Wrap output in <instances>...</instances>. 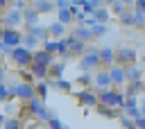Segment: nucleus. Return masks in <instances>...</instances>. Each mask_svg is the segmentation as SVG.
I'll return each mask as SVG.
<instances>
[{
	"label": "nucleus",
	"mask_w": 145,
	"mask_h": 129,
	"mask_svg": "<svg viewBox=\"0 0 145 129\" xmlns=\"http://www.w3.org/2000/svg\"><path fill=\"white\" fill-rule=\"evenodd\" d=\"M29 72L34 75V79H36V81H48V79H50V68H48V66L32 63V66H29Z\"/></svg>",
	"instance_id": "nucleus-15"
},
{
	"label": "nucleus",
	"mask_w": 145,
	"mask_h": 129,
	"mask_svg": "<svg viewBox=\"0 0 145 129\" xmlns=\"http://www.w3.org/2000/svg\"><path fill=\"white\" fill-rule=\"evenodd\" d=\"M2 36H5V25L0 23V41H2Z\"/></svg>",
	"instance_id": "nucleus-50"
},
{
	"label": "nucleus",
	"mask_w": 145,
	"mask_h": 129,
	"mask_svg": "<svg viewBox=\"0 0 145 129\" xmlns=\"http://www.w3.org/2000/svg\"><path fill=\"white\" fill-rule=\"evenodd\" d=\"M79 68H82V72H88V70H97V68H102V61H100V48L88 45L86 54L79 59Z\"/></svg>",
	"instance_id": "nucleus-3"
},
{
	"label": "nucleus",
	"mask_w": 145,
	"mask_h": 129,
	"mask_svg": "<svg viewBox=\"0 0 145 129\" xmlns=\"http://www.w3.org/2000/svg\"><path fill=\"white\" fill-rule=\"evenodd\" d=\"M25 106H27V111H29V115H32L34 120H41V122H50L52 113L48 111V106H45V102H43V100L34 97V100H29Z\"/></svg>",
	"instance_id": "nucleus-4"
},
{
	"label": "nucleus",
	"mask_w": 145,
	"mask_h": 129,
	"mask_svg": "<svg viewBox=\"0 0 145 129\" xmlns=\"http://www.w3.org/2000/svg\"><path fill=\"white\" fill-rule=\"evenodd\" d=\"M20 77H23L20 81H27V84H34V81H36V79H34V75H32L29 70H20Z\"/></svg>",
	"instance_id": "nucleus-41"
},
{
	"label": "nucleus",
	"mask_w": 145,
	"mask_h": 129,
	"mask_svg": "<svg viewBox=\"0 0 145 129\" xmlns=\"http://www.w3.org/2000/svg\"><path fill=\"white\" fill-rule=\"evenodd\" d=\"M97 97H100V104L102 106H109V109H116V111H120V109H125V93H120V91H116V88H109V91H97Z\"/></svg>",
	"instance_id": "nucleus-2"
},
{
	"label": "nucleus",
	"mask_w": 145,
	"mask_h": 129,
	"mask_svg": "<svg viewBox=\"0 0 145 129\" xmlns=\"http://www.w3.org/2000/svg\"><path fill=\"white\" fill-rule=\"evenodd\" d=\"M2 18H5V11H2V9H0V23H2Z\"/></svg>",
	"instance_id": "nucleus-52"
},
{
	"label": "nucleus",
	"mask_w": 145,
	"mask_h": 129,
	"mask_svg": "<svg viewBox=\"0 0 145 129\" xmlns=\"http://www.w3.org/2000/svg\"><path fill=\"white\" fill-rule=\"evenodd\" d=\"M118 122H120V127H122V129H138V127H136V120L127 118L125 113H122V115L118 118Z\"/></svg>",
	"instance_id": "nucleus-34"
},
{
	"label": "nucleus",
	"mask_w": 145,
	"mask_h": 129,
	"mask_svg": "<svg viewBox=\"0 0 145 129\" xmlns=\"http://www.w3.org/2000/svg\"><path fill=\"white\" fill-rule=\"evenodd\" d=\"M11 61H14L18 68H29V66L34 63V52L27 50L25 45L14 48V50H11Z\"/></svg>",
	"instance_id": "nucleus-5"
},
{
	"label": "nucleus",
	"mask_w": 145,
	"mask_h": 129,
	"mask_svg": "<svg viewBox=\"0 0 145 129\" xmlns=\"http://www.w3.org/2000/svg\"><path fill=\"white\" fill-rule=\"evenodd\" d=\"M77 102L82 104V106H86V109H97L100 106V97H97V91H93V88H82V91H77Z\"/></svg>",
	"instance_id": "nucleus-6"
},
{
	"label": "nucleus",
	"mask_w": 145,
	"mask_h": 129,
	"mask_svg": "<svg viewBox=\"0 0 145 129\" xmlns=\"http://www.w3.org/2000/svg\"><path fill=\"white\" fill-rule=\"evenodd\" d=\"M2 129H23V120L20 118H7Z\"/></svg>",
	"instance_id": "nucleus-36"
},
{
	"label": "nucleus",
	"mask_w": 145,
	"mask_h": 129,
	"mask_svg": "<svg viewBox=\"0 0 145 129\" xmlns=\"http://www.w3.org/2000/svg\"><path fill=\"white\" fill-rule=\"evenodd\" d=\"M143 59H145V57H143Z\"/></svg>",
	"instance_id": "nucleus-53"
},
{
	"label": "nucleus",
	"mask_w": 145,
	"mask_h": 129,
	"mask_svg": "<svg viewBox=\"0 0 145 129\" xmlns=\"http://www.w3.org/2000/svg\"><path fill=\"white\" fill-rule=\"evenodd\" d=\"M104 5L102 2H97V0H82V11L86 14V16H93L95 11H100Z\"/></svg>",
	"instance_id": "nucleus-21"
},
{
	"label": "nucleus",
	"mask_w": 145,
	"mask_h": 129,
	"mask_svg": "<svg viewBox=\"0 0 145 129\" xmlns=\"http://www.w3.org/2000/svg\"><path fill=\"white\" fill-rule=\"evenodd\" d=\"M29 129H48V127H39V124H32Z\"/></svg>",
	"instance_id": "nucleus-51"
},
{
	"label": "nucleus",
	"mask_w": 145,
	"mask_h": 129,
	"mask_svg": "<svg viewBox=\"0 0 145 129\" xmlns=\"http://www.w3.org/2000/svg\"><path fill=\"white\" fill-rule=\"evenodd\" d=\"M136 59H138V54H136V50H131V48H120V50H116V63L122 66V68L136 66Z\"/></svg>",
	"instance_id": "nucleus-7"
},
{
	"label": "nucleus",
	"mask_w": 145,
	"mask_h": 129,
	"mask_svg": "<svg viewBox=\"0 0 145 129\" xmlns=\"http://www.w3.org/2000/svg\"><path fill=\"white\" fill-rule=\"evenodd\" d=\"M143 95H145V93H143Z\"/></svg>",
	"instance_id": "nucleus-54"
},
{
	"label": "nucleus",
	"mask_w": 145,
	"mask_h": 129,
	"mask_svg": "<svg viewBox=\"0 0 145 129\" xmlns=\"http://www.w3.org/2000/svg\"><path fill=\"white\" fill-rule=\"evenodd\" d=\"M41 41L34 36V34H29V32H25V41H23V45L27 48V50H32V52H36V45H39Z\"/></svg>",
	"instance_id": "nucleus-29"
},
{
	"label": "nucleus",
	"mask_w": 145,
	"mask_h": 129,
	"mask_svg": "<svg viewBox=\"0 0 145 129\" xmlns=\"http://www.w3.org/2000/svg\"><path fill=\"white\" fill-rule=\"evenodd\" d=\"M23 41H25V34L20 32V29H5V36H2V43L7 45V48H20L23 45Z\"/></svg>",
	"instance_id": "nucleus-9"
},
{
	"label": "nucleus",
	"mask_w": 145,
	"mask_h": 129,
	"mask_svg": "<svg viewBox=\"0 0 145 129\" xmlns=\"http://www.w3.org/2000/svg\"><path fill=\"white\" fill-rule=\"evenodd\" d=\"M14 109H16V102H14V100L5 102V115H7V118H9V113H14Z\"/></svg>",
	"instance_id": "nucleus-43"
},
{
	"label": "nucleus",
	"mask_w": 145,
	"mask_h": 129,
	"mask_svg": "<svg viewBox=\"0 0 145 129\" xmlns=\"http://www.w3.org/2000/svg\"><path fill=\"white\" fill-rule=\"evenodd\" d=\"M134 7H136V11L145 14V0H136V2H134Z\"/></svg>",
	"instance_id": "nucleus-44"
},
{
	"label": "nucleus",
	"mask_w": 145,
	"mask_h": 129,
	"mask_svg": "<svg viewBox=\"0 0 145 129\" xmlns=\"http://www.w3.org/2000/svg\"><path fill=\"white\" fill-rule=\"evenodd\" d=\"M0 54H9V57H11V48H7L2 41H0Z\"/></svg>",
	"instance_id": "nucleus-45"
},
{
	"label": "nucleus",
	"mask_w": 145,
	"mask_h": 129,
	"mask_svg": "<svg viewBox=\"0 0 145 129\" xmlns=\"http://www.w3.org/2000/svg\"><path fill=\"white\" fill-rule=\"evenodd\" d=\"M93 18H95L100 25H106V23H109V18H111V14H109V9H106V7H102L100 11H95V14H93Z\"/></svg>",
	"instance_id": "nucleus-30"
},
{
	"label": "nucleus",
	"mask_w": 145,
	"mask_h": 129,
	"mask_svg": "<svg viewBox=\"0 0 145 129\" xmlns=\"http://www.w3.org/2000/svg\"><path fill=\"white\" fill-rule=\"evenodd\" d=\"M54 7H57L59 11H63V9H70V0H57V2H54Z\"/></svg>",
	"instance_id": "nucleus-42"
},
{
	"label": "nucleus",
	"mask_w": 145,
	"mask_h": 129,
	"mask_svg": "<svg viewBox=\"0 0 145 129\" xmlns=\"http://www.w3.org/2000/svg\"><path fill=\"white\" fill-rule=\"evenodd\" d=\"M125 7H127L125 2H111V9H113L118 16H122V14H125Z\"/></svg>",
	"instance_id": "nucleus-40"
},
{
	"label": "nucleus",
	"mask_w": 145,
	"mask_h": 129,
	"mask_svg": "<svg viewBox=\"0 0 145 129\" xmlns=\"http://www.w3.org/2000/svg\"><path fill=\"white\" fill-rule=\"evenodd\" d=\"M9 100H11V95H9V86L2 81V84H0V102H9Z\"/></svg>",
	"instance_id": "nucleus-38"
},
{
	"label": "nucleus",
	"mask_w": 145,
	"mask_h": 129,
	"mask_svg": "<svg viewBox=\"0 0 145 129\" xmlns=\"http://www.w3.org/2000/svg\"><path fill=\"white\" fill-rule=\"evenodd\" d=\"M100 61L104 66V70H109L111 66H116V50L113 48H100Z\"/></svg>",
	"instance_id": "nucleus-13"
},
{
	"label": "nucleus",
	"mask_w": 145,
	"mask_h": 129,
	"mask_svg": "<svg viewBox=\"0 0 145 129\" xmlns=\"http://www.w3.org/2000/svg\"><path fill=\"white\" fill-rule=\"evenodd\" d=\"M125 115L131 118V120H138L140 118V104L136 97H127L125 100Z\"/></svg>",
	"instance_id": "nucleus-12"
},
{
	"label": "nucleus",
	"mask_w": 145,
	"mask_h": 129,
	"mask_svg": "<svg viewBox=\"0 0 145 129\" xmlns=\"http://www.w3.org/2000/svg\"><path fill=\"white\" fill-rule=\"evenodd\" d=\"M43 50H45V52H50V54H57V52H59V41H54V38L43 41Z\"/></svg>",
	"instance_id": "nucleus-31"
},
{
	"label": "nucleus",
	"mask_w": 145,
	"mask_h": 129,
	"mask_svg": "<svg viewBox=\"0 0 145 129\" xmlns=\"http://www.w3.org/2000/svg\"><path fill=\"white\" fill-rule=\"evenodd\" d=\"M34 63H41V66L52 68V66L57 63V59H54V54H50V52H45V50L41 48V50H36V52H34Z\"/></svg>",
	"instance_id": "nucleus-14"
},
{
	"label": "nucleus",
	"mask_w": 145,
	"mask_h": 129,
	"mask_svg": "<svg viewBox=\"0 0 145 129\" xmlns=\"http://www.w3.org/2000/svg\"><path fill=\"white\" fill-rule=\"evenodd\" d=\"M48 27H50V34H52V38H59V41H61V38H66V36H63V34H66V25H61L59 20H52Z\"/></svg>",
	"instance_id": "nucleus-22"
},
{
	"label": "nucleus",
	"mask_w": 145,
	"mask_h": 129,
	"mask_svg": "<svg viewBox=\"0 0 145 129\" xmlns=\"http://www.w3.org/2000/svg\"><path fill=\"white\" fill-rule=\"evenodd\" d=\"M140 115L145 118V97H143V102H140Z\"/></svg>",
	"instance_id": "nucleus-49"
},
{
	"label": "nucleus",
	"mask_w": 145,
	"mask_h": 129,
	"mask_svg": "<svg viewBox=\"0 0 145 129\" xmlns=\"http://www.w3.org/2000/svg\"><path fill=\"white\" fill-rule=\"evenodd\" d=\"M125 79H127V84H134V81H143L145 77H143V70L140 68L129 66V68H125Z\"/></svg>",
	"instance_id": "nucleus-19"
},
{
	"label": "nucleus",
	"mask_w": 145,
	"mask_h": 129,
	"mask_svg": "<svg viewBox=\"0 0 145 129\" xmlns=\"http://www.w3.org/2000/svg\"><path fill=\"white\" fill-rule=\"evenodd\" d=\"M57 20H59L61 25H70V23H75V14H72L70 9H63V11L57 14Z\"/></svg>",
	"instance_id": "nucleus-27"
},
{
	"label": "nucleus",
	"mask_w": 145,
	"mask_h": 129,
	"mask_svg": "<svg viewBox=\"0 0 145 129\" xmlns=\"http://www.w3.org/2000/svg\"><path fill=\"white\" fill-rule=\"evenodd\" d=\"M136 127H138V129H145V118H143V115L136 120Z\"/></svg>",
	"instance_id": "nucleus-46"
},
{
	"label": "nucleus",
	"mask_w": 145,
	"mask_h": 129,
	"mask_svg": "<svg viewBox=\"0 0 145 129\" xmlns=\"http://www.w3.org/2000/svg\"><path fill=\"white\" fill-rule=\"evenodd\" d=\"M48 84H50V88H57V91H63V93L72 91V81H68V79H59V81L48 79Z\"/></svg>",
	"instance_id": "nucleus-25"
},
{
	"label": "nucleus",
	"mask_w": 145,
	"mask_h": 129,
	"mask_svg": "<svg viewBox=\"0 0 145 129\" xmlns=\"http://www.w3.org/2000/svg\"><path fill=\"white\" fill-rule=\"evenodd\" d=\"M66 43H68L70 57H79V59H82V57L86 54V50H88V45H86V43H82L79 38H75L72 34H68V36H66Z\"/></svg>",
	"instance_id": "nucleus-10"
},
{
	"label": "nucleus",
	"mask_w": 145,
	"mask_h": 129,
	"mask_svg": "<svg viewBox=\"0 0 145 129\" xmlns=\"http://www.w3.org/2000/svg\"><path fill=\"white\" fill-rule=\"evenodd\" d=\"M77 84H82V86H91V84H95V77H91V72H82L79 77H77Z\"/></svg>",
	"instance_id": "nucleus-35"
},
{
	"label": "nucleus",
	"mask_w": 145,
	"mask_h": 129,
	"mask_svg": "<svg viewBox=\"0 0 145 129\" xmlns=\"http://www.w3.org/2000/svg\"><path fill=\"white\" fill-rule=\"evenodd\" d=\"M72 36H75V38H79V41H82V43H86V45L95 38V36H93V32H91L86 25H77V27L72 29Z\"/></svg>",
	"instance_id": "nucleus-17"
},
{
	"label": "nucleus",
	"mask_w": 145,
	"mask_h": 129,
	"mask_svg": "<svg viewBox=\"0 0 145 129\" xmlns=\"http://www.w3.org/2000/svg\"><path fill=\"white\" fill-rule=\"evenodd\" d=\"M2 81H5V66L0 63V84H2Z\"/></svg>",
	"instance_id": "nucleus-48"
},
{
	"label": "nucleus",
	"mask_w": 145,
	"mask_h": 129,
	"mask_svg": "<svg viewBox=\"0 0 145 129\" xmlns=\"http://www.w3.org/2000/svg\"><path fill=\"white\" fill-rule=\"evenodd\" d=\"M9 95L11 100H20V102H29L36 97V84H27V81H16L9 86Z\"/></svg>",
	"instance_id": "nucleus-1"
},
{
	"label": "nucleus",
	"mask_w": 145,
	"mask_h": 129,
	"mask_svg": "<svg viewBox=\"0 0 145 129\" xmlns=\"http://www.w3.org/2000/svg\"><path fill=\"white\" fill-rule=\"evenodd\" d=\"M91 32H93V36H104V34L109 32V25H100V23H97Z\"/></svg>",
	"instance_id": "nucleus-39"
},
{
	"label": "nucleus",
	"mask_w": 145,
	"mask_h": 129,
	"mask_svg": "<svg viewBox=\"0 0 145 129\" xmlns=\"http://www.w3.org/2000/svg\"><path fill=\"white\" fill-rule=\"evenodd\" d=\"M140 93H145V81H134L125 86V97H136Z\"/></svg>",
	"instance_id": "nucleus-20"
},
{
	"label": "nucleus",
	"mask_w": 145,
	"mask_h": 129,
	"mask_svg": "<svg viewBox=\"0 0 145 129\" xmlns=\"http://www.w3.org/2000/svg\"><path fill=\"white\" fill-rule=\"evenodd\" d=\"M120 23H122L125 27H136V20H134V11H125V14L120 16Z\"/></svg>",
	"instance_id": "nucleus-33"
},
{
	"label": "nucleus",
	"mask_w": 145,
	"mask_h": 129,
	"mask_svg": "<svg viewBox=\"0 0 145 129\" xmlns=\"http://www.w3.org/2000/svg\"><path fill=\"white\" fill-rule=\"evenodd\" d=\"M113 86V79L109 75V70H97L95 72V88L93 91H109Z\"/></svg>",
	"instance_id": "nucleus-11"
},
{
	"label": "nucleus",
	"mask_w": 145,
	"mask_h": 129,
	"mask_svg": "<svg viewBox=\"0 0 145 129\" xmlns=\"http://www.w3.org/2000/svg\"><path fill=\"white\" fill-rule=\"evenodd\" d=\"M95 111H97V113H100L102 118H120L116 109H109V106H102V104H100V106H97Z\"/></svg>",
	"instance_id": "nucleus-32"
},
{
	"label": "nucleus",
	"mask_w": 145,
	"mask_h": 129,
	"mask_svg": "<svg viewBox=\"0 0 145 129\" xmlns=\"http://www.w3.org/2000/svg\"><path fill=\"white\" fill-rule=\"evenodd\" d=\"M109 75H111V79H113V86H127V79H125V68L122 66H111L109 68Z\"/></svg>",
	"instance_id": "nucleus-16"
},
{
	"label": "nucleus",
	"mask_w": 145,
	"mask_h": 129,
	"mask_svg": "<svg viewBox=\"0 0 145 129\" xmlns=\"http://www.w3.org/2000/svg\"><path fill=\"white\" fill-rule=\"evenodd\" d=\"M48 129H70V127H68V124H63L57 115H52V118H50V122H48Z\"/></svg>",
	"instance_id": "nucleus-37"
},
{
	"label": "nucleus",
	"mask_w": 145,
	"mask_h": 129,
	"mask_svg": "<svg viewBox=\"0 0 145 129\" xmlns=\"http://www.w3.org/2000/svg\"><path fill=\"white\" fill-rule=\"evenodd\" d=\"M23 18H25L27 29H34V27H39V18H41V14H36V11L29 7V9H25V11H23Z\"/></svg>",
	"instance_id": "nucleus-18"
},
{
	"label": "nucleus",
	"mask_w": 145,
	"mask_h": 129,
	"mask_svg": "<svg viewBox=\"0 0 145 129\" xmlns=\"http://www.w3.org/2000/svg\"><path fill=\"white\" fill-rule=\"evenodd\" d=\"M25 18H23V11H16V9H9L5 11V18H2V25L5 29H18V25H23Z\"/></svg>",
	"instance_id": "nucleus-8"
},
{
	"label": "nucleus",
	"mask_w": 145,
	"mask_h": 129,
	"mask_svg": "<svg viewBox=\"0 0 145 129\" xmlns=\"http://www.w3.org/2000/svg\"><path fill=\"white\" fill-rule=\"evenodd\" d=\"M5 122H7V115H5V113H0V129L5 127Z\"/></svg>",
	"instance_id": "nucleus-47"
},
{
	"label": "nucleus",
	"mask_w": 145,
	"mask_h": 129,
	"mask_svg": "<svg viewBox=\"0 0 145 129\" xmlns=\"http://www.w3.org/2000/svg\"><path fill=\"white\" fill-rule=\"evenodd\" d=\"M29 34H34L39 41H48L50 38V27H43V25H39V27H34V29H27Z\"/></svg>",
	"instance_id": "nucleus-26"
},
{
	"label": "nucleus",
	"mask_w": 145,
	"mask_h": 129,
	"mask_svg": "<svg viewBox=\"0 0 145 129\" xmlns=\"http://www.w3.org/2000/svg\"><path fill=\"white\" fill-rule=\"evenodd\" d=\"M143 81H145V79H143Z\"/></svg>",
	"instance_id": "nucleus-55"
},
{
	"label": "nucleus",
	"mask_w": 145,
	"mask_h": 129,
	"mask_svg": "<svg viewBox=\"0 0 145 129\" xmlns=\"http://www.w3.org/2000/svg\"><path fill=\"white\" fill-rule=\"evenodd\" d=\"M29 7H32L36 14H48V11H52V7H54V5H52V2H48V0H34Z\"/></svg>",
	"instance_id": "nucleus-24"
},
{
	"label": "nucleus",
	"mask_w": 145,
	"mask_h": 129,
	"mask_svg": "<svg viewBox=\"0 0 145 129\" xmlns=\"http://www.w3.org/2000/svg\"><path fill=\"white\" fill-rule=\"evenodd\" d=\"M48 93H50V84L48 81H36V97L39 100H48Z\"/></svg>",
	"instance_id": "nucleus-28"
},
{
	"label": "nucleus",
	"mask_w": 145,
	"mask_h": 129,
	"mask_svg": "<svg viewBox=\"0 0 145 129\" xmlns=\"http://www.w3.org/2000/svg\"><path fill=\"white\" fill-rule=\"evenodd\" d=\"M63 70H66V61H57V63L50 68V79H52V81L63 79Z\"/></svg>",
	"instance_id": "nucleus-23"
}]
</instances>
